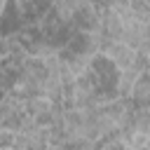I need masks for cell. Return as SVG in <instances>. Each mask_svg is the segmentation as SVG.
<instances>
[{"label": "cell", "mask_w": 150, "mask_h": 150, "mask_svg": "<svg viewBox=\"0 0 150 150\" xmlns=\"http://www.w3.org/2000/svg\"><path fill=\"white\" fill-rule=\"evenodd\" d=\"M0 150H9V148H0Z\"/></svg>", "instance_id": "7"}, {"label": "cell", "mask_w": 150, "mask_h": 150, "mask_svg": "<svg viewBox=\"0 0 150 150\" xmlns=\"http://www.w3.org/2000/svg\"><path fill=\"white\" fill-rule=\"evenodd\" d=\"M26 124L23 101L7 94L0 98V131H19Z\"/></svg>", "instance_id": "3"}, {"label": "cell", "mask_w": 150, "mask_h": 150, "mask_svg": "<svg viewBox=\"0 0 150 150\" xmlns=\"http://www.w3.org/2000/svg\"><path fill=\"white\" fill-rule=\"evenodd\" d=\"M47 150H70V148H68V143H54V145H49Z\"/></svg>", "instance_id": "6"}, {"label": "cell", "mask_w": 150, "mask_h": 150, "mask_svg": "<svg viewBox=\"0 0 150 150\" xmlns=\"http://www.w3.org/2000/svg\"><path fill=\"white\" fill-rule=\"evenodd\" d=\"M98 54H101L103 59H108L115 70H127V68H131V66L136 63V54H138V52L131 49V47L124 45V42H105Z\"/></svg>", "instance_id": "4"}, {"label": "cell", "mask_w": 150, "mask_h": 150, "mask_svg": "<svg viewBox=\"0 0 150 150\" xmlns=\"http://www.w3.org/2000/svg\"><path fill=\"white\" fill-rule=\"evenodd\" d=\"M49 145H52V134H49V127L23 124L19 131H14L12 150H47Z\"/></svg>", "instance_id": "2"}, {"label": "cell", "mask_w": 150, "mask_h": 150, "mask_svg": "<svg viewBox=\"0 0 150 150\" xmlns=\"http://www.w3.org/2000/svg\"><path fill=\"white\" fill-rule=\"evenodd\" d=\"M127 101L134 108H150V73L148 70L134 80V84L127 94Z\"/></svg>", "instance_id": "5"}, {"label": "cell", "mask_w": 150, "mask_h": 150, "mask_svg": "<svg viewBox=\"0 0 150 150\" xmlns=\"http://www.w3.org/2000/svg\"><path fill=\"white\" fill-rule=\"evenodd\" d=\"M23 108H26V124H35V127H52L59 112L63 110L61 105H56L45 96H33L23 101Z\"/></svg>", "instance_id": "1"}]
</instances>
